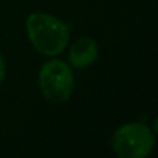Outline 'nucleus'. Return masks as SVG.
I'll return each instance as SVG.
<instances>
[{"instance_id": "39448f33", "label": "nucleus", "mask_w": 158, "mask_h": 158, "mask_svg": "<svg viewBox=\"0 0 158 158\" xmlns=\"http://www.w3.org/2000/svg\"><path fill=\"white\" fill-rule=\"evenodd\" d=\"M3 79H5V60L0 54V85L3 84Z\"/></svg>"}, {"instance_id": "20e7f679", "label": "nucleus", "mask_w": 158, "mask_h": 158, "mask_svg": "<svg viewBox=\"0 0 158 158\" xmlns=\"http://www.w3.org/2000/svg\"><path fill=\"white\" fill-rule=\"evenodd\" d=\"M98 57V44L92 37H79L70 47L68 59L71 67L84 68L92 65Z\"/></svg>"}, {"instance_id": "f03ea898", "label": "nucleus", "mask_w": 158, "mask_h": 158, "mask_svg": "<svg viewBox=\"0 0 158 158\" xmlns=\"http://www.w3.org/2000/svg\"><path fill=\"white\" fill-rule=\"evenodd\" d=\"M155 146L153 132L143 123L118 127L112 136V149L119 158H144Z\"/></svg>"}, {"instance_id": "7ed1b4c3", "label": "nucleus", "mask_w": 158, "mask_h": 158, "mask_svg": "<svg viewBox=\"0 0 158 158\" xmlns=\"http://www.w3.org/2000/svg\"><path fill=\"white\" fill-rule=\"evenodd\" d=\"M39 87L45 99L65 102L74 90V76L71 67L59 59L47 60L39 70Z\"/></svg>"}, {"instance_id": "f257e3e1", "label": "nucleus", "mask_w": 158, "mask_h": 158, "mask_svg": "<svg viewBox=\"0 0 158 158\" xmlns=\"http://www.w3.org/2000/svg\"><path fill=\"white\" fill-rule=\"evenodd\" d=\"M25 27L31 45L44 56H57L68 45V27L56 16L33 13L27 17Z\"/></svg>"}]
</instances>
